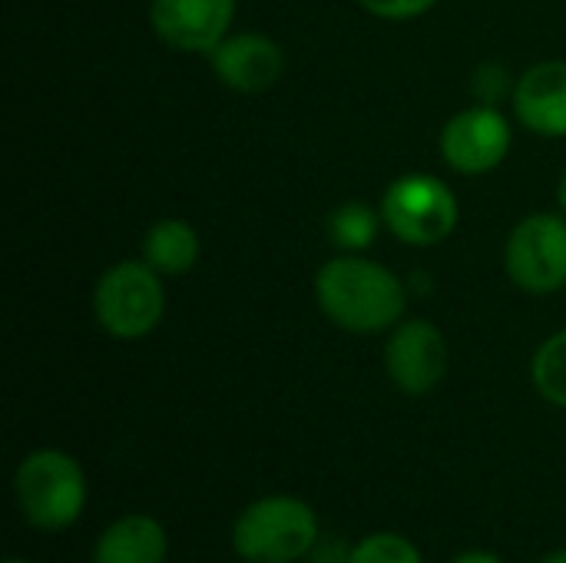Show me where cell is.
Returning a JSON list of instances; mask_svg holds the SVG:
<instances>
[{
	"label": "cell",
	"mask_w": 566,
	"mask_h": 563,
	"mask_svg": "<svg viewBox=\"0 0 566 563\" xmlns=\"http://www.w3.org/2000/svg\"><path fill=\"white\" fill-rule=\"evenodd\" d=\"M385 219L381 209H371L368 202H342L328 212V239L342 249V252H365L375 246L378 232H381Z\"/></svg>",
	"instance_id": "5bb4252c"
},
{
	"label": "cell",
	"mask_w": 566,
	"mask_h": 563,
	"mask_svg": "<svg viewBox=\"0 0 566 563\" xmlns=\"http://www.w3.org/2000/svg\"><path fill=\"white\" fill-rule=\"evenodd\" d=\"M514 113L537 136H566V60H541L514 80Z\"/></svg>",
	"instance_id": "8fae6325"
},
{
	"label": "cell",
	"mask_w": 566,
	"mask_h": 563,
	"mask_svg": "<svg viewBox=\"0 0 566 563\" xmlns=\"http://www.w3.org/2000/svg\"><path fill=\"white\" fill-rule=\"evenodd\" d=\"M239 0H149L153 33L182 53H212L235 23Z\"/></svg>",
	"instance_id": "9c48e42d"
},
{
	"label": "cell",
	"mask_w": 566,
	"mask_h": 563,
	"mask_svg": "<svg viewBox=\"0 0 566 563\" xmlns=\"http://www.w3.org/2000/svg\"><path fill=\"white\" fill-rule=\"evenodd\" d=\"M504 269L511 282L531 295H551L566 285V216L531 212L504 246Z\"/></svg>",
	"instance_id": "8992f818"
},
{
	"label": "cell",
	"mask_w": 566,
	"mask_h": 563,
	"mask_svg": "<svg viewBox=\"0 0 566 563\" xmlns=\"http://www.w3.org/2000/svg\"><path fill=\"white\" fill-rule=\"evenodd\" d=\"M514 133L507 116L497 106L474 103L454 113L438 136L441 159L461 176H484L494 173L511 153Z\"/></svg>",
	"instance_id": "52a82bcc"
},
{
	"label": "cell",
	"mask_w": 566,
	"mask_h": 563,
	"mask_svg": "<svg viewBox=\"0 0 566 563\" xmlns=\"http://www.w3.org/2000/svg\"><path fill=\"white\" fill-rule=\"evenodd\" d=\"M557 206H560V212L566 216V173L560 176V183H557Z\"/></svg>",
	"instance_id": "44dd1931"
},
{
	"label": "cell",
	"mask_w": 566,
	"mask_h": 563,
	"mask_svg": "<svg viewBox=\"0 0 566 563\" xmlns=\"http://www.w3.org/2000/svg\"><path fill=\"white\" fill-rule=\"evenodd\" d=\"M448 338L428 319L398 322L385 345V372L391 385L411 398L434 392L448 375Z\"/></svg>",
	"instance_id": "ba28073f"
},
{
	"label": "cell",
	"mask_w": 566,
	"mask_h": 563,
	"mask_svg": "<svg viewBox=\"0 0 566 563\" xmlns=\"http://www.w3.org/2000/svg\"><path fill=\"white\" fill-rule=\"evenodd\" d=\"M355 544L342 534H318L315 548L308 551V563H348L352 561Z\"/></svg>",
	"instance_id": "d6986e66"
},
{
	"label": "cell",
	"mask_w": 566,
	"mask_h": 563,
	"mask_svg": "<svg viewBox=\"0 0 566 563\" xmlns=\"http://www.w3.org/2000/svg\"><path fill=\"white\" fill-rule=\"evenodd\" d=\"M202 252L199 232L176 216L156 219L143 236V262H149L163 279H176L196 269Z\"/></svg>",
	"instance_id": "4fadbf2b"
},
{
	"label": "cell",
	"mask_w": 566,
	"mask_h": 563,
	"mask_svg": "<svg viewBox=\"0 0 566 563\" xmlns=\"http://www.w3.org/2000/svg\"><path fill=\"white\" fill-rule=\"evenodd\" d=\"M169 534L153 514H123L93 544L90 563H166Z\"/></svg>",
	"instance_id": "7c38bea8"
},
{
	"label": "cell",
	"mask_w": 566,
	"mask_h": 563,
	"mask_svg": "<svg viewBox=\"0 0 566 563\" xmlns=\"http://www.w3.org/2000/svg\"><path fill=\"white\" fill-rule=\"evenodd\" d=\"M531 382L544 402L566 408V329L541 342L531 362Z\"/></svg>",
	"instance_id": "9a60e30c"
},
{
	"label": "cell",
	"mask_w": 566,
	"mask_h": 563,
	"mask_svg": "<svg viewBox=\"0 0 566 563\" xmlns=\"http://www.w3.org/2000/svg\"><path fill=\"white\" fill-rule=\"evenodd\" d=\"M541 563H566V548H560V551H551V554H547Z\"/></svg>",
	"instance_id": "7402d4cb"
},
{
	"label": "cell",
	"mask_w": 566,
	"mask_h": 563,
	"mask_svg": "<svg viewBox=\"0 0 566 563\" xmlns=\"http://www.w3.org/2000/svg\"><path fill=\"white\" fill-rule=\"evenodd\" d=\"M474 93H478V100H481V103L497 106V103H501V96L514 93V83H511L507 70H501L497 63H484V66L474 73Z\"/></svg>",
	"instance_id": "ac0fdd59"
},
{
	"label": "cell",
	"mask_w": 566,
	"mask_h": 563,
	"mask_svg": "<svg viewBox=\"0 0 566 563\" xmlns=\"http://www.w3.org/2000/svg\"><path fill=\"white\" fill-rule=\"evenodd\" d=\"M315 302L332 325L352 335H381L401 322L408 292L388 265L361 252H342L318 269Z\"/></svg>",
	"instance_id": "6da1fadb"
},
{
	"label": "cell",
	"mask_w": 566,
	"mask_h": 563,
	"mask_svg": "<svg viewBox=\"0 0 566 563\" xmlns=\"http://www.w3.org/2000/svg\"><path fill=\"white\" fill-rule=\"evenodd\" d=\"M451 563H504L497 554H491V551H464V554H458Z\"/></svg>",
	"instance_id": "ffe728a7"
},
{
	"label": "cell",
	"mask_w": 566,
	"mask_h": 563,
	"mask_svg": "<svg viewBox=\"0 0 566 563\" xmlns=\"http://www.w3.org/2000/svg\"><path fill=\"white\" fill-rule=\"evenodd\" d=\"M348 563H424V554L405 534L378 531L355 544Z\"/></svg>",
	"instance_id": "2e32d148"
},
{
	"label": "cell",
	"mask_w": 566,
	"mask_h": 563,
	"mask_svg": "<svg viewBox=\"0 0 566 563\" xmlns=\"http://www.w3.org/2000/svg\"><path fill=\"white\" fill-rule=\"evenodd\" d=\"M381 219L391 236L405 246H438L444 242L461 219V202L454 189L431 173H405L381 196Z\"/></svg>",
	"instance_id": "5b68a950"
},
{
	"label": "cell",
	"mask_w": 566,
	"mask_h": 563,
	"mask_svg": "<svg viewBox=\"0 0 566 563\" xmlns=\"http://www.w3.org/2000/svg\"><path fill=\"white\" fill-rule=\"evenodd\" d=\"M166 315L163 275L143 259L113 262L93 285V319L96 325L119 338L136 342L159 329Z\"/></svg>",
	"instance_id": "277c9868"
},
{
	"label": "cell",
	"mask_w": 566,
	"mask_h": 563,
	"mask_svg": "<svg viewBox=\"0 0 566 563\" xmlns=\"http://www.w3.org/2000/svg\"><path fill=\"white\" fill-rule=\"evenodd\" d=\"M322 528L308 501L265 494L232 524V551L245 563H298L315 548Z\"/></svg>",
	"instance_id": "3957f363"
},
{
	"label": "cell",
	"mask_w": 566,
	"mask_h": 563,
	"mask_svg": "<svg viewBox=\"0 0 566 563\" xmlns=\"http://www.w3.org/2000/svg\"><path fill=\"white\" fill-rule=\"evenodd\" d=\"M86 498L83 465L60 448L30 451L13 471V501L33 531L56 534L73 528L86 511Z\"/></svg>",
	"instance_id": "7a4b0ae2"
},
{
	"label": "cell",
	"mask_w": 566,
	"mask_h": 563,
	"mask_svg": "<svg viewBox=\"0 0 566 563\" xmlns=\"http://www.w3.org/2000/svg\"><path fill=\"white\" fill-rule=\"evenodd\" d=\"M355 3L378 20H415L428 13L438 0H355Z\"/></svg>",
	"instance_id": "e0dca14e"
},
{
	"label": "cell",
	"mask_w": 566,
	"mask_h": 563,
	"mask_svg": "<svg viewBox=\"0 0 566 563\" xmlns=\"http://www.w3.org/2000/svg\"><path fill=\"white\" fill-rule=\"evenodd\" d=\"M3 563H33V561H23V557H10V561H3Z\"/></svg>",
	"instance_id": "603a6c76"
},
{
	"label": "cell",
	"mask_w": 566,
	"mask_h": 563,
	"mask_svg": "<svg viewBox=\"0 0 566 563\" xmlns=\"http://www.w3.org/2000/svg\"><path fill=\"white\" fill-rule=\"evenodd\" d=\"M209 66L219 76V83L242 96H259L272 90L285 73V53L282 46L255 30H232L212 53Z\"/></svg>",
	"instance_id": "30bf717a"
}]
</instances>
